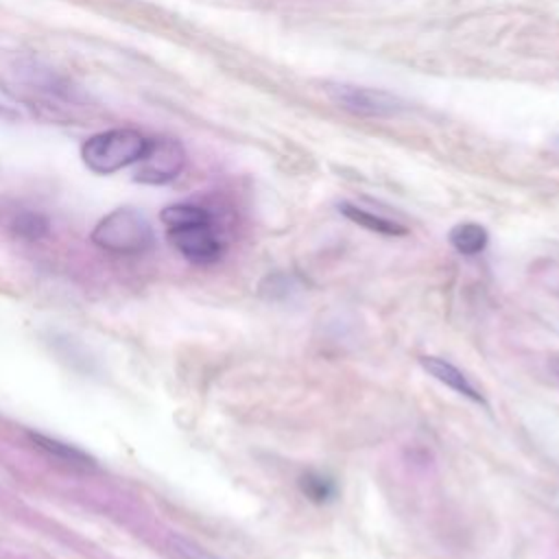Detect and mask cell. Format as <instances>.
<instances>
[{
	"mask_svg": "<svg viewBox=\"0 0 559 559\" xmlns=\"http://www.w3.org/2000/svg\"><path fill=\"white\" fill-rule=\"evenodd\" d=\"M548 369H550L552 378L559 382V358H552V360L548 362Z\"/></svg>",
	"mask_w": 559,
	"mask_h": 559,
	"instance_id": "obj_14",
	"label": "cell"
},
{
	"mask_svg": "<svg viewBox=\"0 0 559 559\" xmlns=\"http://www.w3.org/2000/svg\"><path fill=\"white\" fill-rule=\"evenodd\" d=\"M173 552L179 559H218L212 552H207L205 548H201L199 544H194L190 539H183V537H175L173 539Z\"/></svg>",
	"mask_w": 559,
	"mask_h": 559,
	"instance_id": "obj_13",
	"label": "cell"
},
{
	"mask_svg": "<svg viewBox=\"0 0 559 559\" xmlns=\"http://www.w3.org/2000/svg\"><path fill=\"white\" fill-rule=\"evenodd\" d=\"M148 138L138 129L116 127L90 135L81 146L83 164L96 175H111L135 164L146 151Z\"/></svg>",
	"mask_w": 559,
	"mask_h": 559,
	"instance_id": "obj_1",
	"label": "cell"
},
{
	"mask_svg": "<svg viewBox=\"0 0 559 559\" xmlns=\"http://www.w3.org/2000/svg\"><path fill=\"white\" fill-rule=\"evenodd\" d=\"M162 223L166 225V229L173 227H181V225H190V223H199V221H210L212 214L194 203H175V205H166L159 214Z\"/></svg>",
	"mask_w": 559,
	"mask_h": 559,
	"instance_id": "obj_10",
	"label": "cell"
},
{
	"mask_svg": "<svg viewBox=\"0 0 559 559\" xmlns=\"http://www.w3.org/2000/svg\"><path fill=\"white\" fill-rule=\"evenodd\" d=\"M31 441L44 450L46 454L68 463V465H76V467H94V459L90 454H85L81 448L76 445H70V443H63L59 439H52L48 435H41V432H28Z\"/></svg>",
	"mask_w": 559,
	"mask_h": 559,
	"instance_id": "obj_8",
	"label": "cell"
},
{
	"mask_svg": "<svg viewBox=\"0 0 559 559\" xmlns=\"http://www.w3.org/2000/svg\"><path fill=\"white\" fill-rule=\"evenodd\" d=\"M299 489L314 504H325L336 496V483L319 472H306L299 478Z\"/></svg>",
	"mask_w": 559,
	"mask_h": 559,
	"instance_id": "obj_11",
	"label": "cell"
},
{
	"mask_svg": "<svg viewBox=\"0 0 559 559\" xmlns=\"http://www.w3.org/2000/svg\"><path fill=\"white\" fill-rule=\"evenodd\" d=\"M325 94L345 111L362 118H391L406 109V103L386 92L365 85H352V83H330L325 85Z\"/></svg>",
	"mask_w": 559,
	"mask_h": 559,
	"instance_id": "obj_3",
	"label": "cell"
},
{
	"mask_svg": "<svg viewBox=\"0 0 559 559\" xmlns=\"http://www.w3.org/2000/svg\"><path fill=\"white\" fill-rule=\"evenodd\" d=\"M186 148L175 138H151L144 155L135 162L133 179L146 186H164L186 168Z\"/></svg>",
	"mask_w": 559,
	"mask_h": 559,
	"instance_id": "obj_4",
	"label": "cell"
},
{
	"mask_svg": "<svg viewBox=\"0 0 559 559\" xmlns=\"http://www.w3.org/2000/svg\"><path fill=\"white\" fill-rule=\"evenodd\" d=\"M448 240L461 255H476L487 247L489 234L478 223H459L450 229Z\"/></svg>",
	"mask_w": 559,
	"mask_h": 559,
	"instance_id": "obj_9",
	"label": "cell"
},
{
	"mask_svg": "<svg viewBox=\"0 0 559 559\" xmlns=\"http://www.w3.org/2000/svg\"><path fill=\"white\" fill-rule=\"evenodd\" d=\"M168 238L175 249L194 264H212L223 253V242L210 221H199L168 229Z\"/></svg>",
	"mask_w": 559,
	"mask_h": 559,
	"instance_id": "obj_5",
	"label": "cell"
},
{
	"mask_svg": "<svg viewBox=\"0 0 559 559\" xmlns=\"http://www.w3.org/2000/svg\"><path fill=\"white\" fill-rule=\"evenodd\" d=\"M11 229L24 238V240H39L44 238L48 231H50V223L44 214L39 212H20L13 223H11Z\"/></svg>",
	"mask_w": 559,
	"mask_h": 559,
	"instance_id": "obj_12",
	"label": "cell"
},
{
	"mask_svg": "<svg viewBox=\"0 0 559 559\" xmlns=\"http://www.w3.org/2000/svg\"><path fill=\"white\" fill-rule=\"evenodd\" d=\"M92 242L109 253H142L153 245V227L135 207H118L92 229Z\"/></svg>",
	"mask_w": 559,
	"mask_h": 559,
	"instance_id": "obj_2",
	"label": "cell"
},
{
	"mask_svg": "<svg viewBox=\"0 0 559 559\" xmlns=\"http://www.w3.org/2000/svg\"><path fill=\"white\" fill-rule=\"evenodd\" d=\"M338 212L349 218L352 223L369 229V231H376V234H382V236H404L408 229L391 218H384L380 214H373L369 210H362L354 203H338Z\"/></svg>",
	"mask_w": 559,
	"mask_h": 559,
	"instance_id": "obj_7",
	"label": "cell"
},
{
	"mask_svg": "<svg viewBox=\"0 0 559 559\" xmlns=\"http://www.w3.org/2000/svg\"><path fill=\"white\" fill-rule=\"evenodd\" d=\"M419 365H421V369H424L430 378H435L437 382L445 384L448 389H452V391L465 395L467 400H472V402H476V404H485L483 393H480V391L467 380V376H465L459 367H454L452 362H448V360H443V358H439V356H421V358H419Z\"/></svg>",
	"mask_w": 559,
	"mask_h": 559,
	"instance_id": "obj_6",
	"label": "cell"
}]
</instances>
